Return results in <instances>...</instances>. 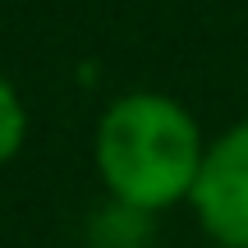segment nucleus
Returning a JSON list of instances; mask_svg holds the SVG:
<instances>
[{
  "instance_id": "2",
  "label": "nucleus",
  "mask_w": 248,
  "mask_h": 248,
  "mask_svg": "<svg viewBox=\"0 0 248 248\" xmlns=\"http://www.w3.org/2000/svg\"><path fill=\"white\" fill-rule=\"evenodd\" d=\"M188 202L216 244L248 248V124H234L207 147Z\"/></svg>"
},
{
  "instance_id": "3",
  "label": "nucleus",
  "mask_w": 248,
  "mask_h": 248,
  "mask_svg": "<svg viewBox=\"0 0 248 248\" xmlns=\"http://www.w3.org/2000/svg\"><path fill=\"white\" fill-rule=\"evenodd\" d=\"M23 138H28V110H23V101H18V92L0 78V166H5L9 156H18Z\"/></svg>"
},
{
  "instance_id": "1",
  "label": "nucleus",
  "mask_w": 248,
  "mask_h": 248,
  "mask_svg": "<svg viewBox=\"0 0 248 248\" xmlns=\"http://www.w3.org/2000/svg\"><path fill=\"white\" fill-rule=\"evenodd\" d=\"M97 175L129 212H161L193 193L202 170V133L166 92H129L97 124Z\"/></svg>"
}]
</instances>
